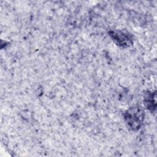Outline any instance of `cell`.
Returning a JSON list of instances; mask_svg holds the SVG:
<instances>
[{"label":"cell","instance_id":"obj_1","mask_svg":"<svg viewBox=\"0 0 157 157\" xmlns=\"http://www.w3.org/2000/svg\"><path fill=\"white\" fill-rule=\"evenodd\" d=\"M128 126L132 130H138L143 122L144 112L141 107L134 106L127 110L124 114Z\"/></svg>","mask_w":157,"mask_h":157},{"label":"cell","instance_id":"obj_2","mask_svg":"<svg viewBox=\"0 0 157 157\" xmlns=\"http://www.w3.org/2000/svg\"><path fill=\"white\" fill-rule=\"evenodd\" d=\"M110 35L113 40L120 46L126 47L132 44V37L128 33L120 30H115L112 31L110 33Z\"/></svg>","mask_w":157,"mask_h":157}]
</instances>
